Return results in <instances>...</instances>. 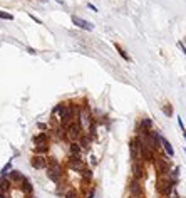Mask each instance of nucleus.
<instances>
[{
	"instance_id": "1",
	"label": "nucleus",
	"mask_w": 186,
	"mask_h": 198,
	"mask_svg": "<svg viewBox=\"0 0 186 198\" xmlns=\"http://www.w3.org/2000/svg\"><path fill=\"white\" fill-rule=\"evenodd\" d=\"M176 185H178V181H174L169 175H168V176H158L156 190H158V193L161 195V197H169Z\"/></svg>"
},
{
	"instance_id": "2",
	"label": "nucleus",
	"mask_w": 186,
	"mask_h": 198,
	"mask_svg": "<svg viewBox=\"0 0 186 198\" xmlns=\"http://www.w3.org/2000/svg\"><path fill=\"white\" fill-rule=\"evenodd\" d=\"M154 165V170L158 173V176H168V175L171 173L173 166H171V161H169V156L161 153L159 156H156V160L153 161Z\"/></svg>"
},
{
	"instance_id": "3",
	"label": "nucleus",
	"mask_w": 186,
	"mask_h": 198,
	"mask_svg": "<svg viewBox=\"0 0 186 198\" xmlns=\"http://www.w3.org/2000/svg\"><path fill=\"white\" fill-rule=\"evenodd\" d=\"M77 121L82 124L84 129H89V128H91V124L96 121V118L92 116V113H91V109H89V106H87V103H86V101H84L82 106H81V113H79V116H77Z\"/></svg>"
},
{
	"instance_id": "4",
	"label": "nucleus",
	"mask_w": 186,
	"mask_h": 198,
	"mask_svg": "<svg viewBox=\"0 0 186 198\" xmlns=\"http://www.w3.org/2000/svg\"><path fill=\"white\" fill-rule=\"evenodd\" d=\"M161 134H159V131H154V129H151V131H148L143 136V139H144V143L148 144L149 148H153V150L158 151L159 148H161Z\"/></svg>"
},
{
	"instance_id": "5",
	"label": "nucleus",
	"mask_w": 186,
	"mask_h": 198,
	"mask_svg": "<svg viewBox=\"0 0 186 198\" xmlns=\"http://www.w3.org/2000/svg\"><path fill=\"white\" fill-rule=\"evenodd\" d=\"M82 134H84V128L79 121H72L67 126V139L69 141H79Z\"/></svg>"
},
{
	"instance_id": "6",
	"label": "nucleus",
	"mask_w": 186,
	"mask_h": 198,
	"mask_svg": "<svg viewBox=\"0 0 186 198\" xmlns=\"http://www.w3.org/2000/svg\"><path fill=\"white\" fill-rule=\"evenodd\" d=\"M131 175L133 178L136 180H143L148 176V171H146V166H144V161H133V166H131Z\"/></svg>"
},
{
	"instance_id": "7",
	"label": "nucleus",
	"mask_w": 186,
	"mask_h": 198,
	"mask_svg": "<svg viewBox=\"0 0 186 198\" xmlns=\"http://www.w3.org/2000/svg\"><path fill=\"white\" fill-rule=\"evenodd\" d=\"M67 166H69V170L81 173V171H82L87 165L84 163V160L81 158V155H69V161H67Z\"/></svg>"
},
{
	"instance_id": "8",
	"label": "nucleus",
	"mask_w": 186,
	"mask_h": 198,
	"mask_svg": "<svg viewBox=\"0 0 186 198\" xmlns=\"http://www.w3.org/2000/svg\"><path fill=\"white\" fill-rule=\"evenodd\" d=\"M127 190H129V195H138V197L144 195V185H143L141 180L131 178L129 183H127Z\"/></svg>"
},
{
	"instance_id": "9",
	"label": "nucleus",
	"mask_w": 186,
	"mask_h": 198,
	"mask_svg": "<svg viewBox=\"0 0 186 198\" xmlns=\"http://www.w3.org/2000/svg\"><path fill=\"white\" fill-rule=\"evenodd\" d=\"M47 176L54 183H61V180L64 178V168H62V165H57L54 168H47Z\"/></svg>"
},
{
	"instance_id": "10",
	"label": "nucleus",
	"mask_w": 186,
	"mask_h": 198,
	"mask_svg": "<svg viewBox=\"0 0 186 198\" xmlns=\"http://www.w3.org/2000/svg\"><path fill=\"white\" fill-rule=\"evenodd\" d=\"M154 160H156V150L149 148L144 143L143 148H141V161H144V163H153Z\"/></svg>"
},
{
	"instance_id": "11",
	"label": "nucleus",
	"mask_w": 186,
	"mask_h": 198,
	"mask_svg": "<svg viewBox=\"0 0 186 198\" xmlns=\"http://www.w3.org/2000/svg\"><path fill=\"white\" fill-rule=\"evenodd\" d=\"M30 165L35 170H47V156L45 155H34L30 158Z\"/></svg>"
},
{
	"instance_id": "12",
	"label": "nucleus",
	"mask_w": 186,
	"mask_h": 198,
	"mask_svg": "<svg viewBox=\"0 0 186 198\" xmlns=\"http://www.w3.org/2000/svg\"><path fill=\"white\" fill-rule=\"evenodd\" d=\"M72 24H75V27L84 29V30H92V29H94V25L91 24V22L81 19V17H77V15H74V17H72Z\"/></svg>"
},
{
	"instance_id": "13",
	"label": "nucleus",
	"mask_w": 186,
	"mask_h": 198,
	"mask_svg": "<svg viewBox=\"0 0 186 198\" xmlns=\"http://www.w3.org/2000/svg\"><path fill=\"white\" fill-rule=\"evenodd\" d=\"M7 176H9V180H10V181H12L14 185H20L23 180H25V176H23V175L20 173L19 170H12L9 175H7Z\"/></svg>"
},
{
	"instance_id": "14",
	"label": "nucleus",
	"mask_w": 186,
	"mask_h": 198,
	"mask_svg": "<svg viewBox=\"0 0 186 198\" xmlns=\"http://www.w3.org/2000/svg\"><path fill=\"white\" fill-rule=\"evenodd\" d=\"M12 186H14V183L9 180V176H0V191H4V193H10Z\"/></svg>"
},
{
	"instance_id": "15",
	"label": "nucleus",
	"mask_w": 186,
	"mask_h": 198,
	"mask_svg": "<svg viewBox=\"0 0 186 198\" xmlns=\"http://www.w3.org/2000/svg\"><path fill=\"white\" fill-rule=\"evenodd\" d=\"M92 139H94V136L91 133H84L82 136H81V139H79V144L84 148V150H89V146L92 144Z\"/></svg>"
},
{
	"instance_id": "16",
	"label": "nucleus",
	"mask_w": 186,
	"mask_h": 198,
	"mask_svg": "<svg viewBox=\"0 0 186 198\" xmlns=\"http://www.w3.org/2000/svg\"><path fill=\"white\" fill-rule=\"evenodd\" d=\"M34 146H37V144H44V143H49L51 141V136H49V133H39L34 136Z\"/></svg>"
},
{
	"instance_id": "17",
	"label": "nucleus",
	"mask_w": 186,
	"mask_h": 198,
	"mask_svg": "<svg viewBox=\"0 0 186 198\" xmlns=\"http://www.w3.org/2000/svg\"><path fill=\"white\" fill-rule=\"evenodd\" d=\"M62 114H64V103H59L56 108L52 109V118L61 123L62 121Z\"/></svg>"
},
{
	"instance_id": "18",
	"label": "nucleus",
	"mask_w": 186,
	"mask_h": 198,
	"mask_svg": "<svg viewBox=\"0 0 186 198\" xmlns=\"http://www.w3.org/2000/svg\"><path fill=\"white\" fill-rule=\"evenodd\" d=\"M19 190L20 191H22V193H25L29 197V195H32V191H34V186H32V183H30V181H29L27 178L23 180L22 183L19 185Z\"/></svg>"
},
{
	"instance_id": "19",
	"label": "nucleus",
	"mask_w": 186,
	"mask_h": 198,
	"mask_svg": "<svg viewBox=\"0 0 186 198\" xmlns=\"http://www.w3.org/2000/svg\"><path fill=\"white\" fill-rule=\"evenodd\" d=\"M161 146L164 148L166 155L169 156V158H173V156H174V148H173V144H171L169 141H168L166 138H161Z\"/></svg>"
},
{
	"instance_id": "20",
	"label": "nucleus",
	"mask_w": 186,
	"mask_h": 198,
	"mask_svg": "<svg viewBox=\"0 0 186 198\" xmlns=\"http://www.w3.org/2000/svg\"><path fill=\"white\" fill-rule=\"evenodd\" d=\"M81 151H82V146L79 144V141H70V144H69L70 155H81Z\"/></svg>"
},
{
	"instance_id": "21",
	"label": "nucleus",
	"mask_w": 186,
	"mask_h": 198,
	"mask_svg": "<svg viewBox=\"0 0 186 198\" xmlns=\"http://www.w3.org/2000/svg\"><path fill=\"white\" fill-rule=\"evenodd\" d=\"M161 111H163V114L166 116V118H171L173 114H174V109H173V104H169V103H164L163 106H161Z\"/></svg>"
},
{
	"instance_id": "22",
	"label": "nucleus",
	"mask_w": 186,
	"mask_h": 198,
	"mask_svg": "<svg viewBox=\"0 0 186 198\" xmlns=\"http://www.w3.org/2000/svg\"><path fill=\"white\" fill-rule=\"evenodd\" d=\"M49 148H51V144H49V143L37 144V146H35V155H45L47 151H49Z\"/></svg>"
},
{
	"instance_id": "23",
	"label": "nucleus",
	"mask_w": 186,
	"mask_h": 198,
	"mask_svg": "<svg viewBox=\"0 0 186 198\" xmlns=\"http://www.w3.org/2000/svg\"><path fill=\"white\" fill-rule=\"evenodd\" d=\"M114 47H116V51L119 52V56H121V57H122V59H124L126 62H129V61H131V57L127 56V52H126L124 49H122L121 45H119V44H114Z\"/></svg>"
},
{
	"instance_id": "24",
	"label": "nucleus",
	"mask_w": 186,
	"mask_h": 198,
	"mask_svg": "<svg viewBox=\"0 0 186 198\" xmlns=\"http://www.w3.org/2000/svg\"><path fill=\"white\" fill-rule=\"evenodd\" d=\"M61 165L59 161H57L56 156H47V168H54V166Z\"/></svg>"
},
{
	"instance_id": "25",
	"label": "nucleus",
	"mask_w": 186,
	"mask_h": 198,
	"mask_svg": "<svg viewBox=\"0 0 186 198\" xmlns=\"http://www.w3.org/2000/svg\"><path fill=\"white\" fill-rule=\"evenodd\" d=\"M10 171H12V160H9V163L2 168V171H0V173H2V176H7Z\"/></svg>"
},
{
	"instance_id": "26",
	"label": "nucleus",
	"mask_w": 186,
	"mask_h": 198,
	"mask_svg": "<svg viewBox=\"0 0 186 198\" xmlns=\"http://www.w3.org/2000/svg\"><path fill=\"white\" fill-rule=\"evenodd\" d=\"M81 176H82V178L91 180V178H92V171H91V168H89V166H86V168L81 171Z\"/></svg>"
},
{
	"instance_id": "27",
	"label": "nucleus",
	"mask_w": 186,
	"mask_h": 198,
	"mask_svg": "<svg viewBox=\"0 0 186 198\" xmlns=\"http://www.w3.org/2000/svg\"><path fill=\"white\" fill-rule=\"evenodd\" d=\"M64 198H81L79 197V193H77V191H75V190H67V191H65L64 193Z\"/></svg>"
},
{
	"instance_id": "28",
	"label": "nucleus",
	"mask_w": 186,
	"mask_h": 198,
	"mask_svg": "<svg viewBox=\"0 0 186 198\" xmlns=\"http://www.w3.org/2000/svg\"><path fill=\"white\" fill-rule=\"evenodd\" d=\"M0 19H2V20H14V15H12V14H7V12H2V10H0Z\"/></svg>"
},
{
	"instance_id": "29",
	"label": "nucleus",
	"mask_w": 186,
	"mask_h": 198,
	"mask_svg": "<svg viewBox=\"0 0 186 198\" xmlns=\"http://www.w3.org/2000/svg\"><path fill=\"white\" fill-rule=\"evenodd\" d=\"M169 176H171L174 181H178V176H179V168H173L171 173H169Z\"/></svg>"
},
{
	"instance_id": "30",
	"label": "nucleus",
	"mask_w": 186,
	"mask_h": 198,
	"mask_svg": "<svg viewBox=\"0 0 186 198\" xmlns=\"http://www.w3.org/2000/svg\"><path fill=\"white\" fill-rule=\"evenodd\" d=\"M94 195H96V190L94 188H89L87 191H84V198H94Z\"/></svg>"
},
{
	"instance_id": "31",
	"label": "nucleus",
	"mask_w": 186,
	"mask_h": 198,
	"mask_svg": "<svg viewBox=\"0 0 186 198\" xmlns=\"http://www.w3.org/2000/svg\"><path fill=\"white\" fill-rule=\"evenodd\" d=\"M178 47L181 49V52H183V54H185V57H186V47H185V44H183L181 40H179V42H178Z\"/></svg>"
},
{
	"instance_id": "32",
	"label": "nucleus",
	"mask_w": 186,
	"mask_h": 198,
	"mask_svg": "<svg viewBox=\"0 0 186 198\" xmlns=\"http://www.w3.org/2000/svg\"><path fill=\"white\" fill-rule=\"evenodd\" d=\"M178 124H179V128H181V131H186V128H185V124H183V119L178 116Z\"/></svg>"
},
{
	"instance_id": "33",
	"label": "nucleus",
	"mask_w": 186,
	"mask_h": 198,
	"mask_svg": "<svg viewBox=\"0 0 186 198\" xmlns=\"http://www.w3.org/2000/svg\"><path fill=\"white\" fill-rule=\"evenodd\" d=\"M29 17H30V19H32V20H35V24H42V20H40V19H37L35 15H32V14H30V15H29Z\"/></svg>"
},
{
	"instance_id": "34",
	"label": "nucleus",
	"mask_w": 186,
	"mask_h": 198,
	"mask_svg": "<svg viewBox=\"0 0 186 198\" xmlns=\"http://www.w3.org/2000/svg\"><path fill=\"white\" fill-rule=\"evenodd\" d=\"M87 7H89L91 10H92V12H99V10H97V7H96L94 4H87Z\"/></svg>"
},
{
	"instance_id": "35",
	"label": "nucleus",
	"mask_w": 186,
	"mask_h": 198,
	"mask_svg": "<svg viewBox=\"0 0 186 198\" xmlns=\"http://www.w3.org/2000/svg\"><path fill=\"white\" fill-rule=\"evenodd\" d=\"M37 126L40 128V129H47V128H49V126H47V124H44V123H39Z\"/></svg>"
},
{
	"instance_id": "36",
	"label": "nucleus",
	"mask_w": 186,
	"mask_h": 198,
	"mask_svg": "<svg viewBox=\"0 0 186 198\" xmlns=\"http://www.w3.org/2000/svg\"><path fill=\"white\" fill-rule=\"evenodd\" d=\"M0 198H10L9 193H4V191H0Z\"/></svg>"
},
{
	"instance_id": "37",
	"label": "nucleus",
	"mask_w": 186,
	"mask_h": 198,
	"mask_svg": "<svg viewBox=\"0 0 186 198\" xmlns=\"http://www.w3.org/2000/svg\"><path fill=\"white\" fill-rule=\"evenodd\" d=\"M127 198H144V195H143V197H138V195H129Z\"/></svg>"
},
{
	"instance_id": "38",
	"label": "nucleus",
	"mask_w": 186,
	"mask_h": 198,
	"mask_svg": "<svg viewBox=\"0 0 186 198\" xmlns=\"http://www.w3.org/2000/svg\"><path fill=\"white\" fill-rule=\"evenodd\" d=\"M183 138H185V141H186V131H183Z\"/></svg>"
},
{
	"instance_id": "39",
	"label": "nucleus",
	"mask_w": 186,
	"mask_h": 198,
	"mask_svg": "<svg viewBox=\"0 0 186 198\" xmlns=\"http://www.w3.org/2000/svg\"><path fill=\"white\" fill-rule=\"evenodd\" d=\"M56 2H59V4H62V5H64V0H56Z\"/></svg>"
},
{
	"instance_id": "40",
	"label": "nucleus",
	"mask_w": 186,
	"mask_h": 198,
	"mask_svg": "<svg viewBox=\"0 0 186 198\" xmlns=\"http://www.w3.org/2000/svg\"><path fill=\"white\" fill-rule=\"evenodd\" d=\"M27 198H35V197H32V195H29V197Z\"/></svg>"
},
{
	"instance_id": "41",
	"label": "nucleus",
	"mask_w": 186,
	"mask_h": 198,
	"mask_svg": "<svg viewBox=\"0 0 186 198\" xmlns=\"http://www.w3.org/2000/svg\"><path fill=\"white\" fill-rule=\"evenodd\" d=\"M161 198H171V197H161Z\"/></svg>"
},
{
	"instance_id": "42",
	"label": "nucleus",
	"mask_w": 186,
	"mask_h": 198,
	"mask_svg": "<svg viewBox=\"0 0 186 198\" xmlns=\"http://www.w3.org/2000/svg\"><path fill=\"white\" fill-rule=\"evenodd\" d=\"M185 155H186V150H185Z\"/></svg>"
}]
</instances>
